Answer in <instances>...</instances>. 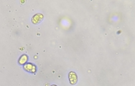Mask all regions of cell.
<instances>
[{
	"mask_svg": "<svg viewBox=\"0 0 135 86\" xmlns=\"http://www.w3.org/2000/svg\"><path fill=\"white\" fill-rule=\"evenodd\" d=\"M24 69L25 70L27 71L29 73H36V66L32 63H27L24 65Z\"/></svg>",
	"mask_w": 135,
	"mask_h": 86,
	"instance_id": "2",
	"label": "cell"
},
{
	"mask_svg": "<svg viewBox=\"0 0 135 86\" xmlns=\"http://www.w3.org/2000/svg\"><path fill=\"white\" fill-rule=\"evenodd\" d=\"M44 18V16L42 15V14L38 13L35 14V15L32 17V22L34 24H37L40 23L42 19Z\"/></svg>",
	"mask_w": 135,
	"mask_h": 86,
	"instance_id": "1",
	"label": "cell"
},
{
	"mask_svg": "<svg viewBox=\"0 0 135 86\" xmlns=\"http://www.w3.org/2000/svg\"><path fill=\"white\" fill-rule=\"evenodd\" d=\"M68 78H69V80H70V83L71 85H75L78 82V78H77V75L74 72H70L69 73Z\"/></svg>",
	"mask_w": 135,
	"mask_h": 86,
	"instance_id": "3",
	"label": "cell"
},
{
	"mask_svg": "<svg viewBox=\"0 0 135 86\" xmlns=\"http://www.w3.org/2000/svg\"><path fill=\"white\" fill-rule=\"evenodd\" d=\"M27 60H28L27 55H22L20 57V59L18 60V63L20 65H24V64H25L27 62Z\"/></svg>",
	"mask_w": 135,
	"mask_h": 86,
	"instance_id": "4",
	"label": "cell"
},
{
	"mask_svg": "<svg viewBox=\"0 0 135 86\" xmlns=\"http://www.w3.org/2000/svg\"><path fill=\"white\" fill-rule=\"evenodd\" d=\"M51 86H57V85H51Z\"/></svg>",
	"mask_w": 135,
	"mask_h": 86,
	"instance_id": "5",
	"label": "cell"
}]
</instances>
